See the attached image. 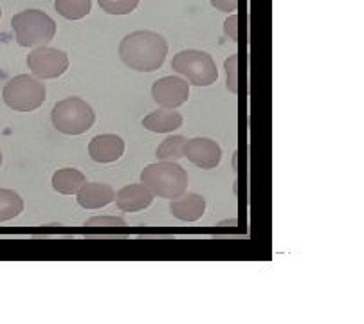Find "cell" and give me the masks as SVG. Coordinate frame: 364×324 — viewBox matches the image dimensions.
Here are the masks:
<instances>
[{"mask_svg": "<svg viewBox=\"0 0 364 324\" xmlns=\"http://www.w3.org/2000/svg\"><path fill=\"white\" fill-rule=\"evenodd\" d=\"M55 8L63 18L82 20L92 11V0H56Z\"/></svg>", "mask_w": 364, "mask_h": 324, "instance_id": "obj_17", "label": "cell"}, {"mask_svg": "<svg viewBox=\"0 0 364 324\" xmlns=\"http://www.w3.org/2000/svg\"><path fill=\"white\" fill-rule=\"evenodd\" d=\"M225 76H228V89L232 94L238 92V54H232L224 62Z\"/></svg>", "mask_w": 364, "mask_h": 324, "instance_id": "obj_21", "label": "cell"}, {"mask_svg": "<svg viewBox=\"0 0 364 324\" xmlns=\"http://www.w3.org/2000/svg\"><path fill=\"white\" fill-rule=\"evenodd\" d=\"M171 69L195 87H210L218 80L217 63L204 50H181L171 60Z\"/></svg>", "mask_w": 364, "mask_h": 324, "instance_id": "obj_5", "label": "cell"}, {"mask_svg": "<svg viewBox=\"0 0 364 324\" xmlns=\"http://www.w3.org/2000/svg\"><path fill=\"white\" fill-rule=\"evenodd\" d=\"M4 103L16 112H31L46 101V87L38 77L20 74L9 80L2 90Z\"/></svg>", "mask_w": 364, "mask_h": 324, "instance_id": "obj_6", "label": "cell"}, {"mask_svg": "<svg viewBox=\"0 0 364 324\" xmlns=\"http://www.w3.org/2000/svg\"><path fill=\"white\" fill-rule=\"evenodd\" d=\"M87 178L82 171L74 170V168H63L53 175V188L62 195H76L80 189L85 185Z\"/></svg>", "mask_w": 364, "mask_h": 324, "instance_id": "obj_15", "label": "cell"}, {"mask_svg": "<svg viewBox=\"0 0 364 324\" xmlns=\"http://www.w3.org/2000/svg\"><path fill=\"white\" fill-rule=\"evenodd\" d=\"M128 227L127 222L119 216H94L85 222V231L89 232H110V231H124Z\"/></svg>", "mask_w": 364, "mask_h": 324, "instance_id": "obj_19", "label": "cell"}, {"mask_svg": "<svg viewBox=\"0 0 364 324\" xmlns=\"http://www.w3.org/2000/svg\"><path fill=\"white\" fill-rule=\"evenodd\" d=\"M0 164H2V151H0Z\"/></svg>", "mask_w": 364, "mask_h": 324, "instance_id": "obj_25", "label": "cell"}, {"mask_svg": "<svg viewBox=\"0 0 364 324\" xmlns=\"http://www.w3.org/2000/svg\"><path fill=\"white\" fill-rule=\"evenodd\" d=\"M170 211L182 222H197L204 215L205 200L198 193H182L181 197L171 200Z\"/></svg>", "mask_w": 364, "mask_h": 324, "instance_id": "obj_13", "label": "cell"}, {"mask_svg": "<svg viewBox=\"0 0 364 324\" xmlns=\"http://www.w3.org/2000/svg\"><path fill=\"white\" fill-rule=\"evenodd\" d=\"M97 4L109 15H130L139 6V0H97Z\"/></svg>", "mask_w": 364, "mask_h": 324, "instance_id": "obj_20", "label": "cell"}, {"mask_svg": "<svg viewBox=\"0 0 364 324\" xmlns=\"http://www.w3.org/2000/svg\"><path fill=\"white\" fill-rule=\"evenodd\" d=\"M23 211V200L13 189H0V222L16 218Z\"/></svg>", "mask_w": 364, "mask_h": 324, "instance_id": "obj_18", "label": "cell"}, {"mask_svg": "<svg viewBox=\"0 0 364 324\" xmlns=\"http://www.w3.org/2000/svg\"><path fill=\"white\" fill-rule=\"evenodd\" d=\"M141 184L150 189L154 197L173 198L186 193L188 189V173L175 162H157L150 164L141 173Z\"/></svg>", "mask_w": 364, "mask_h": 324, "instance_id": "obj_2", "label": "cell"}, {"mask_svg": "<svg viewBox=\"0 0 364 324\" xmlns=\"http://www.w3.org/2000/svg\"><path fill=\"white\" fill-rule=\"evenodd\" d=\"M28 67L38 80H55L69 69V56L63 50L47 45L35 47V50L28 54Z\"/></svg>", "mask_w": 364, "mask_h": 324, "instance_id": "obj_7", "label": "cell"}, {"mask_svg": "<svg viewBox=\"0 0 364 324\" xmlns=\"http://www.w3.org/2000/svg\"><path fill=\"white\" fill-rule=\"evenodd\" d=\"M124 153V141L119 135L101 134L96 135L89 143V155L92 161L100 164H110V162L119 161Z\"/></svg>", "mask_w": 364, "mask_h": 324, "instance_id": "obj_10", "label": "cell"}, {"mask_svg": "<svg viewBox=\"0 0 364 324\" xmlns=\"http://www.w3.org/2000/svg\"><path fill=\"white\" fill-rule=\"evenodd\" d=\"M184 157L195 164V166L202 168V170H213L220 164L222 150L213 139L208 137H195V139L186 141V148H184Z\"/></svg>", "mask_w": 364, "mask_h": 324, "instance_id": "obj_9", "label": "cell"}, {"mask_svg": "<svg viewBox=\"0 0 364 324\" xmlns=\"http://www.w3.org/2000/svg\"><path fill=\"white\" fill-rule=\"evenodd\" d=\"M0 16H2V9H0Z\"/></svg>", "mask_w": 364, "mask_h": 324, "instance_id": "obj_26", "label": "cell"}, {"mask_svg": "<svg viewBox=\"0 0 364 324\" xmlns=\"http://www.w3.org/2000/svg\"><path fill=\"white\" fill-rule=\"evenodd\" d=\"M182 123L184 119L181 114L175 112V108H159L143 119V126L154 134H168V131L181 128Z\"/></svg>", "mask_w": 364, "mask_h": 324, "instance_id": "obj_14", "label": "cell"}, {"mask_svg": "<svg viewBox=\"0 0 364 324\" xmlns=\"http://www.w3.org/2000/svg\"><path fill=\"white\" fill-rule=\"evenodd\" d=\"M151 97L163 108H178L190 97V83L182 76L161 77L151 87Z\"/></svg>", "mask_w": 364, "mask_h": 324, "instance_id": "obj_8", "label": "cell"}, {"mask_svg": "<svg viewBox=\"0 0 364 324\" xmlns=\"http://www.w3.org/2000/svg\"><path fill=\"white\" fill-rule=\"evenodd\" d=\"M224 33L232 40V42H238V16L231 15L224 22Z\"/></svg>", "mask_w": 364, "mask_h": 324, "instance_id": "obj_22", "label": "cell"}, {"mask_svg": "<svg viewBox=\"0 0 364 324\" xmlns=\"http://www.w3.org/2000/svg\"><path fill=\"white\" fill-rule=\"evenodd\" d=\"M116 198V191L109 184L101 182H85L80 191L76 193L77 204L83 209H101L112 204Z\"/></svg>", "mask_w": 364, "mask_h": 324, "instance_id": "obj_12", "label": "cell"}, {"mask_svg": "<svg viewBox=\"0 0 364 324\" xmlns=\"http://www.w3.org/2000/svg\"><path fill=\"white\" fill-rule=\"evenodd\" d=\"M168 42L154 31H134L119 43V58L127 67L139 72H154L163 67Z\"/></svg>", "mask_w": 364, "mask_h": 324, "instance_id": "obj_1", "label": "cell"}, {"mask_svg": "<svg viewBox=\"0 0 364 324\" xmlns=\"http://www.w3.org/2000/svg\"><path fill=\"white\" fill-rule=\"evenodd\" d=\"M211 6L217 8L218 11L231 13V11H237L238 0H211Z\"/></svg>", "mask_w": 364, "mask_h": 324, "instance_id": "obj_23", "label": "cell"}, {"mask_svg": "<svg viewBox=\"0 0 364 324\" xmlns=\"http://www.w3.org/2000/svg\"><path fill=\"white\" fill-rule=\"evenodd\" d=\"M11 26L20 47H43L56 35V22L40 9L16 13Z\"/></svg>", "mask_w": 364, "mask_h": 324, "instance_id": "obj_3", "label": "cell"}, {"mask_svg": "<svg viewBox=\"0 0 364 324\" xmlns=\"http://www.w3.org/2000/svg\"><path fill=\"white\" fill-rule=\"evenodd\" d=\"M50 121L60 134L82 135L92 128L96 114L87 101L73 96L55 104L50 112Z\"/></svg>", "mask_w": 364, "mask_h": 324, "instance_id": "obj_4", "label": "cell"}, {"mask_svg": "<svg viewBox=\"0 0 364 324\" xmlns=\"http://www.w3.org/2000/svg\"><path fill=\"white\" fill-rule=\"evenodd\" d=\"M151 200H154V193L144 184L124 185L123 189L117 191L116 198H114L117 209L124 212L143 211L151 204Z\"/></svg>", "mask_w": 364, "mask_h": 324, "instance_id": "obj_11", "label": "cell"}, {"mask_svg": "<svg viewBox=\"0 0 364 324\" xmlns=\"http://www.w3.org/2000/svg\"><path fill=\"white\" fill-rule=\"evenodd\" d=\"M186 137L182 135H171L159 144L155 157L163 162H175L184 157V148H186Z\"/></svg>", "mask_w": 364, "mask_h": 324, "instance_id": "obj_16", "label": "cell"}, {"mask_svg": "<svg viewBox=\"0 0 364 324\" xmlns=\"http://www.w3.org/2000/svg\"><path fill=\"white\" fill-rule=\"evenodd\" d=\"M217 227L220 229V231H224L225 227H238V222L237 220H224V222H220Z\"/></svg>", "mask_w": 364, "mask_h": 324, "instance_id": "obj_24", "label": "cell"}]
</instances>
